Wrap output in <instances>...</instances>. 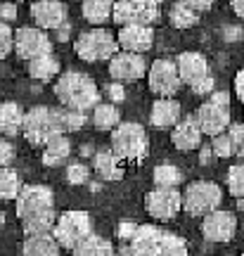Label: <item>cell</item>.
<instances>
[{"instance_id": "49", "label": "cell", "mask_w": 244, "mask_h": 256, "mask_svg": "<svg viewBox=\"0 0 244 256\" xmlns=\"http://www.w3.org/2000/svg\"><path fill=\"white\" fill-rule=\"evenodd\" d=\"M211 159H214V152H211V147H204V150H202V156H199V162H202V164H208Z\"/></svg>"}, {"instance_id": "16", "label": "cell", "mask_w": 244, "mask_h": 256, "mask_svg": "<svg viewBox=\"0 0 244 256\" xmlns=\"http://www.w3.org/2000/svg\"><path fill=\"white\" fill-rule=\"evenodd\" d=\"M116 46L128 52H147L154 46V31L150 24H124L116 34Z\"/></svg>"}, {"instance_id": "11", "label": "cell", "mask_w": 244, "mask_h": 256, "mask_svg": "<svg viewBox=\"0 0 244 256\" xmlns=\"http://www.w3.org/2000/svg\"><path fill=\"white\" fill-rule=\"evenodd\" d=\"M147 78H150V90L156 92L159 98H173L182 86L178 69H176V62L173 60H164V57L152 62Z\"/></svg>"}, {"instance_id": "4", "label": "cell", "mask_w": 244, "mask_h": 256, "mask_svg": "<svg viewBox=\"0 0 244 256\" xmlns=\"http://www.w3.org/2000/svg\"><path fill=\"white\" fill-rule=\"evenodd\" d=\"M220 202H223V190L214 180H194L180 194L182 209L190 216H204L208 211L218 209Z\"/></svg>"}, {"instance_id": "13", "label": "cell", "mask_w": 244, "mask_h": 256, "mask_svg": "<svg viewBox=\"0 0 244 256\" xmlns=\"http://www.w3.org/2000/svg\"><path fill=\"white\" fill-rule=\"evenodd\" d=\"M17 200V216L19 218H26L31 214L38 211H46L54 206V192L46 185H22Z\"/></svg>"}, {"instance_id": "2", "label": "cell", "mask_w": 244, "mask_h": 256, "mask_svg": "<svg viewBox=\"0 0 244 256\" xmlns=\"http://www.w3.org/2000/svg\"><path fill=\"white\" fill-rule=\"evenodd\" d=\"M194 121H197L199 130L206 133V136H216L220 130H226L228 124H230V95L218 92L214 88L208 92V100L197 110Z\"/></svg>"}, {"instance_id": "40", "label": "cell", "mask_w": 244, "mask_h": 256, "mask_svg": "<svg viewBox=\"0 0 244 256\" xmlns=\"http://www.w3.org/2000/svg\"><path fill=\"white\" fill-rule=\"evenodd\" d=\"M190 88H192V92H194V95H208V92L216 88V81H214V76H211V74H206L204 78H199V81L190 83Z\"/></svg>"}, {"instance_id": "18", "label": "cell", "mask_w": 244, "mask_h": 256, "mask_svg": "<svg viewBox=\"0 0 244 256\" xmlns=\"http://www.w3.org/2000/svg\"><path fill=\"white\" fill-rule=\"evenodd\" d=\"M173 130H171V142L180 152H190V150H197L202 145V130H199L197 121L194 116H188V119H178L173 124Z\"/></svg>"}, {"instance_id": "6", "label": "cell", "mask_w": 244, "mask_h": 256, "mask_svg": "<svg viewBox=\"0 0 244 256\" xmlns=\"http://www.w3.org/2000/svg\"><path fill=\"white\" fill-rule=\"evenodd\" d=\"M90 230H92V223L86 211H64L60 218H54V226L50 232H52V238L57 240L60 247L72 249Z\"/></svg>"}, {"instance_id": "45", "label": "cell", "mask_w": 244, "mask_h": 256, "mask_svg": "<svg viewBox=\"0 0 244 256\" xmlns=\"http://www.w3.org/2000/svg\"><path fill=\"white\" fill-rule=\"evenodd\" d=\"M180 2H185V5L192 8L194 12H206V10L214 5V0H180Z\"/></svg>"}, {"instance_id": "34", "label": "cell", "mask_w": 244, "mask_h": 256, "mask_svg": "<svg viewBox=\"0 0 244 256\" xmlns=\"http://www.w3.org/2000/svg\"><path fill=\"white\" fill-rule=\"evenodd\" d=\"M228 192L235 200L244 197V164H240V162L228 168Z\"/></svg>"}, {"instance_id": "9", "label": "cell", "mask_w": 244, "mask_h": 256, "mask_svg": "<svg viewBox=\"0 0 244 256\" xmlns=\"http://www.w3.org/2000/svg\"><path fill=\"white\" fill-rule=\"evenodd\" d=\"M12 50H17L22 60H31L43 52H52V38L38 26H22L12 34Z\"/></svg>"}, {"instance_id": "28", "label": "cell", "mask_w": 244, "mask_h": 256, "mask_svg": "<svg viewBox=\"0 0 244 256\" xmlns=\"http://www.w3.org/2000/svg\"><path fill=\"white\" fill-rule=\"evenodd\" d=\"M121 121V112L116 110V104H104V102H98L92 107V126L98 130H112Z\"/></svg>"}, {"instance_id": "29", "label": "cell", "mask_w": 244, "mask_h": 256, "mask_svg": "<svg viewBox=\"0 0 244 256\" xmlns=\"http://www.w3.org/2000/svg\"><path fill=\"white\" fill-rule=\"evenodd\" d=\"M112 5L114 0H83L81 12L90 24H104L112 17Z\"/></svg>"}, {"instance_id": "44", "label": "cell", "mask_w": 244, "mask_h": 256, "mask_svg": "<svg viewBox=\"0 0 244 256\" xmlns=\"http://www.w3.org/2000/svg\"><path fill=\"white\" fill-rule=\"evenodd\" d=\"M136 228H138L136 220H121V223H118V240L128 242V240H130V235L136 232Z\"/></svg>"}, {"instance_id": "50", "label": "cell", "mask_w": 244, "mask_h": 256, "mask_svg": "<svg viewBox=\"0 0 244 256\" xmlns=\"http://www.w3.org/2000/svg\"><path fill=\"white\" fill-rule=\"evenodd\" d=\"M232 10L237 17H244V0H232Z\"/></svg>"}, {"instance_id": "51", "label": "cell", "mask_w": 244, "mask_h": 256, "mask_svg": "<svg viewBox=\"0 0 244 256\" xmlns=\"http://www.w3.org/2000/svg\"><path fill=\"white\" fill-rule=\"evenodd\" d=\"M2 223H5V216H2V211H0V230H2Z\"/></svg>"}, {"instance_id": "30", "label": "cell", "mask_w": 244, "mask_h": 256, "mask_svg": "<svg viewBox=\"0 0 244 256\" xmlns=\"http://www.w3.org/2000/svg\"><path fill=\"white\" fill-rule=\"evenodd\" d=\"M52 226H54V206L22 218V228H24L26 235H31V232H50Z\"/></svg>"}, {"instance_id": "36", "label": "cell", "mask_w": 244, "mask_h": 256, "mask_svg": "<svg viewBox=\"0 0 244 256\" xmlns=\"http://www.w3.org/2000/svg\"><path fill=\"white\" fill-rule=\"evenodd\" d=\"M162 254H173V256H180V254H188V244L185 240L173 235V232H166L164 230L162 235Z\"/></svg>"}, {"instance_id": "33", "label": "cell", "mask_w": 244, "mask_h": 256, "mask_svg": "<svg viewBox=\"0 0 244 256\" xmlns=\"http://www.w3.org/2000/svg\"><path fill=\"white\" fill-rule=\"evenodd\" d=\"M168 19H171V24L176 28H190L199 22V12H194L192 8H188L185 2L178 0L171 8V12H168Z\"/></svg>"}, {"instance_id": "25", "label": "cell", "mask_w": 244, "mask_h": 256, "mask_svg": "<svg viewBox=\"0 0 244 256\" xmlns=\"http://www.w3.org/2000/svg\"><path fill=\"white\" fill-rule=\"evenodd\" d=\"M69 252H74V254H78V256H109V254H114V244H112L109 240L95 235L90 230V232H88L86 238L78 240Z\"/></svg>"}, {"instance_id": "41", "label": "cell", "mask_w": 244, "mask_h": 256, "mask_svg": "<svg viewBox=\"0 0 244 256\" xmlns=\"http://www.w3.org/2000/svg\"><path fill=\"white\" fill-rule=\"evenodd\" d=\"M14 162V147L8 138L0 136V166H10Z\"/></svg>"}, {"instance_id": "47", "label": "cell", "mask_w": 244, "mask_h": 256, "mask_svg": "<svg viewBox=\"0 0 244 256\" xmlns=\"http://www.w3.org/2000/svg\"><path fill=\"white\" fill-rule=\"evenodd\" d=\"M107 92H109V98H114V100H124V88L118 83H109Z\"/></svg>"}, {"instance_id": "23", "label": "cell", "mask_w": 244, "mask_h": 256, "mask_svg": "<svg viewBox=\"0 0 244 256\" xmlns=\"http://www.w3.org/2000/svg\"><path fill=\"white\" fill-rule=\"evenodd\" d=\"M24 254L26 256H54L60 254V244L52 232H31L24 240Z\"/></svg>"}, {"instance_id": "46", "label": "cell", "mask_w": 244, "mask_h": 256, "mask_svg": "<svg viewBox=\"0 0 244 256\" xmlns=\"http://www.w3.org/2000/svg\"><path fill=\"white\" fill-rule=\"evenodd\" d=\"M235 95L237 100H244V72H237L235 76Z\"/></svg>"}, {"instance_id": "19", "label": "cell", "mask_w": 244, "mask_h": 256, "mask_svg": "<svg viewBox=\"0 0 244 256\" xmlns=\"http://www.w3.org/2000/svg\"><path fill=\"white\" fill-rule=\"evenodd\" d=\"M176 69H178V76L182 83H194L199 78H204L206 74H211V66L202 52H182L176 62Z\"/></svg>"}, {"instance_id": "20", "label": "cell", "mask_w": 244, "mask_h": 256, "mask_svg": "<svg viewBox=\"0 0 244 256\" xmlns=\"http://www.w3.org/2000/svg\"><path fill=\"white\" fill-rule=\"evenodd\" d=\"M180 119V102L173 98H159L152 104L150 121L154 128H171L176 121Z\"/></svg>"}, {"instance_id": "14", "label": "cell", "mask_w": 244, "mask_h": 256, "mask_svg": "<svg viewBox=\"0 0 244 256\" xmlns=\"http://www.w3.org/2000/svg\"><path fill=\"white\" fill-rule=\"evenodd\" d=\"M147 72V64L142 60L140 52H114V55L109 57V74H112V78H116L121 83H130V81H138V78H142Z\"/></svg>"}, {"instance_id": "31", "label": "cell", "mask_w": 244, "mask_h": 256, "mask_svg": "<svg viewBox=\"0 0 244 256\" xmlns=\"http://www.w3.org/2000/svg\"><path fill=\"white\" fill-rule=\"evenodd\" d=\"M152 178L156 188H178L182 183V171L171 162H164L154 168Z\"/></svg>"}, {"instance_id": "8", "label": "cell", "mask_w": 244, "mask_h": 256, "mask_svg": "<svg viewBox=\"0 0 244 256\" xmlns=\"http://www.w3.org/2000/svg\"><path fill=\"white\" fill-rule=\"evenodd\" d=\"M22 133L28 140V145L34 147H43L48 138L57 133L52 126V114H50V107L46 104H38L34 110L24 112V119H22Z\"/></svg>"}, {"instance_id": "17", "label": "cell", "mask_w": 244, "mask_h": 256, "mask_svg": "<svg viewBox=\"0 0 244 256\" xmlns=\"http://www.w3.org/2000/svg\"><path fill=\"white\" fill-rule=\"evenodd\" d=\"M31 17H34L38 28L52 31L54 26L66 22V5L62 0H36L31 5Z\"/></svg>"}, {"instance_id": "7", "label": "cell", "mask_w": 244, "mask_h": 256, "mask_svg": "<svg viewBox=\"0 0 244 256\" xmlns=\"http://www.w3.org/2000/svg\"><path fill=\"white\" fill-rule=\"evenodd\" d=\"M162 14L159 0H114L112 19L118 26L124 24H152Z\"/></svg>"}, {"instance_id": "42", "label": "cell", "mask_w": 244, "mask_h": 256, "mask_svg": "<svg viewBox=\"0 0 244 256\" xmlns=\"http://www.w3.org/2000/svg\"><path fill=\"white\" fill-rule=\"evenodd\" d=\"M17 17H19V12L14 2H0V22L12 24V22H17Z\"/></svg>"}, {"instance_id": "38", "label": "cell", "mask_w": 244, "mask_h": 256, "mask_svg": "<svg viewBox=\"0 0 244 256\" xmlns=\"http://www.w3.org/2000/svg\"><path fill=\"white\" fill-rule=\"evenodd\" d=\"M228 136H230V142H232V150H235V154H242L244 150V126L242 124H228Z\"/></svg>"}, {"instance_id": "10", "label": "cell", "mask_w": 244, "mask_h": 256, "mask_svg": "<svg viewBox=\"0 0 244 256\" xmlns=\"http://www.w3.org/2000/svg\"><path fill=\"white\" fill-rule=\"evenodd\" d=\"M145 209L156 220H171L182 209L178 188H154L145 194Z\"/></svg>"}, {"instance_id": "43", "label": "cell", "mask_w": 244, "mask_h": 256, "mask_svg": "<svg viewBox=\"0 0 244 256\" xmlns=\"http://www.w3.org/2000/svg\"><path fill=\"white\" fill-rule=\"evenodd\" d=\"M52 36L57 43H66V40L72 38V24H69V22H62L60 26L52 28Z\"/></svg>"}, {"instance_id": "24", "label": "cell", "mask_w": 244, "mask_h": 256, "mask_svg": "<svg viewBox=\"0 0 244 256\" xmlns=\"http://www.w3.org/2000/svg\"><path fill=\"white\" fill-rule=\"evenodd\" d=\"M28 62V76L36 81H52L54 76L60 74V60L52 52H43L38 57H31Z\"/></svg>"}, {"instance_id": "22", "label": "cell", "mask_w": 244, "mask_h": 256, "mask_svg": "<svg viewBox=\"0 0 244 256\" xmlns=\"http://www.w3.org/2000/svg\"><path fill=\"white\" fill-rule=\"evenodd\" d=\"M50 114H52V126L57 133H74L86 126V112L81 110H72L62 104L57 110H50Z\"/></svg>"}, {"instance_id": "39", "label": "cell", "mask_w": 244, "mask_h": 256, "mask_svg": "<svg viewBox=\"0 0 244 256\" xmlns=\"http://www.w3.org/2000/svg\"><path fill=\"white\" fill-rule=\"evenodd\" d=\"M12 28H10V24H5V22H0V60H5V57L12 52Z\"/></svg>"}, {"instance_id": "5", "label": "cell", "mask_w": 244, "mask_h": 256, "mask_svg": "<svg viewBox=\"0 0 244 256\" xmlns=\"http://www.w3.org/2000/svg\"><path fill=\"white\" fill-rule=\"evenodd\" d=\"M74 50L83 62H102V60H109L114 55L118 46L116 38L112 36L107 28H92V31H83L81 36L76 38Z\"/></svg>"}, {"instance_id": "26", "label": "cell", "mask_w": 244, "mask_h": 256, "mask_svg": "<svg viewBox=\"0 0 244 256\" xmlns=\"http://www.w3.org/2000/svg\"><path fill=\"white\" fill-rule=\"evenodd\" d=\"M92 168H95V174L102 178V180H118L124 171H121V166H118V156L114 152H109V150H100L95 152L92 156Z\"/></svg>"}, {"instance_id": "37", "label": "cell", "mask_w": 244, "mask_h": 256, "mask_svg": "<svg viewBox=\"0 0 244 256\" xmlns=\"http://www.w3.org/2000/svg\"><path fill=\"white\" fill-rule=\"evenodd\" d=\"M88 178H90V168L83 164V162H69L66 164V180L72 185L88 183Z\"/></svg>"}, {"instance_id": "27", "label": "cell", "mask_w": 244, "mask_h": 256, "mask_svg": "<svg viewBox=\"0 0 244 256\" xmlns=\"http://www.w3.org/2000/svg\"><path fill=\"white\" fill-rule=\"evenodd\" d=\"M22 119H24V110L17 102H2L0 104V133L2 136H17L22 133Z\"/></svg>"}, {"instance_id": "15", "label": "cell", "mask_w": 244, "mask_h": 256, "mask_svg": "<svg viewBox=\"0 0 244 256\" xmlns=\"http://www.w3.org/2000/svg\"><path fill=\"white\" fill-rule=\"evenodd\" d=\"M162 235L164 230L156 226H138L136 232L130 235L128 244L121 252L124 254H162Z\"/></svg>"}, {"instance_id": "12", "label": "cell", "mask_w": 244, "mask_h": 256, "mask_svg": "<svg viewBox=\"0 0 244 256\" xmlns=\"http://www.w3.org/2000/svg\"><path fill=\"white\" fill-rule=\"evenodd\" d=\"M237 232V218L232 211H223V209H214L204 214L202 220V235L214 242V244H223L230 242Z\"/></svg>"}, {"instance_id": "35", "label": "cell", "mask_w": 244, "mask_h": 256, "mask_svg": "<svg viewBox=\"0 0 244 256\" xmlns=\"http://www.w3.org/2000/svg\"><path fill=\"white\" fill-rule=\"evenodd\" d=\"M214 138V142H211V152H214V156H218V159H228V156L235 154V150H232V142H230V136H228V130H220V133H216Z\"/></svg>"}, {"instance_id": "21", "label": "cell", "mask_w": 244, "mask_h": 256, "mask_svg": "<svg viewBox=\"0 0 244 256\" xmlns=\"http://www.w3.org/2000/svg\"><path fill=\"white\" fill-rule=\"evenodd\" d=\"M72 154V142L64 133H52L43 142V164L46 166H60L64 164Z\"/></svg>"}, {"instance_id": "32", "label": "cell", "mask_w": 244, "mask_h": 256, "mask_svg": "<svg viewBox=\"0 0 244 256\" xmlns=\"http://www.w3.org/2000/svg\"><path fill=\"white\" fill-rule=\"evenodd\" d=\"M22 190V178L10 166H0V202L14 200Z\"/></svg>"}, {"instance_id": "1", "label": "cell", "mask_w": 244, "mask_h": 256, "mask_svg": "<svg viewBox=\"0 0 244 256\" xmlns=\"http://www.w3.org/2000/svg\"><path fill=\"white\" fill-rule=\"evenodd\" d=\"M54 95L62 102L64 107L72 110H92L100 102V90L90 76H86L81 72H66L62 74L57 83H54Z\"/></svg>"}, {"instance_id": "3", "label": "cell", "mask_w": 244, "mask_h": 256, "mask_svg": "<svg viewBox=\"0 0 244 256\" xmlns=\"http://www.w3.org/2000/svg\"><path fill=\"white\" fill-rule=\"evenodd\" d=\"M112 152L118 159H140L147 152V133L145 128L136 124V121H126L112 128Z\"/></svg>"}, {"instance_id": "48", "label": "cell", "mask_w": 244, "mask_h": 256, "mask_svg": "<svg viewBox=\"0 0 244 256\" xmlns=\"http://www.w3.org/2000/svg\"><path fill=\"white\" fill-rule=\"evenodd\" d=\"M240 34H242V31H240L237 26H228L226 31H223V36H226L228 40H237V38H240Z\"/></svg>"}]
</instances>
